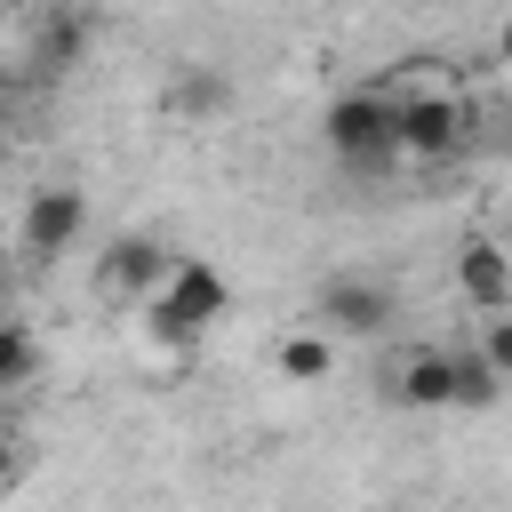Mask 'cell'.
<instances>
[{
  "instance_id": "1",
  "label": "cell",
  "mask_w": 512,
  "mask_h": 512,
  "mask_svg": "<svg viewBox=\"0 0 512 512\" xmlns=\"http://www.w3.org/2000/svg\"><path fill=\"white\" fill-rule=\"evenodd\" d=\"M480 112L464 88H392V152L400 160H456Z\"/></svg>"
},
{
  "instance_id": "2",
  "label": "cell",
  "mask_w": 512,
  "mask_h": 512,
  "mask_svg": "<svg viewBox=\"0 0 512 512\" xmlns=\"http://www.w3.org/2000/svg\"><path fill=\"white\" fill-rule=\"evenodd\" d=\"M224 312H232V280H224L208 256H176L168 280H160V296L144 304V328H152L160 344H192V336L216 328Z\"/></svg>"
},
{
  "instance_id": "3",
  "label": "cell",
  "mask_w": 512,
  "mask_h": 512,
  "mask_svg": "<svg viewBox=\"0 0 512 512\" xmlns=\"http://www.w3.org/2000/svg\"><path fill=\"white\" fill-rule=\"evenodd\" d=\"M320 144L352 168V176H376V168H392L400 152H392V88L384 80H368V88H344L328 112H320Z\"/></svg>"
},
{
  "instance_id": "4",
  "label": "cell",
  "mask_w": 512,
  "mask_h": 512,
  "mask_svg": "<svg viewBox=\"0 0 512 512\" xmlns=\"http://www.w3.org/2000/svg\"><path fill=\"white\" fill-rule=\"evenodd\" d=\"M80 232H88V192H80V184H32V192H24V208H16V248H24L32 264H56L64 248H80Z\"/></svg>"
},
{
  "instance_id": "5",
  "label": "cell",
  "mask_w": 512,
  "mask_h": 512,
  "mask_svg": "<svg viewBox=\"0 0 512 512\" xmlns=\"http://www.w3.org/2000/svg\"><path fill=\"white\" fill-rule=\"evenodd\" d=\"M168 264H176V256H168L152 232H120V240H104V256H96V296H104V304L144 312V304L160 296Z\"/></svg>"
},
{
  "instance_id": "6",
  "label": "cell",
  "mask_w": 512,
  "mask_h": 512,
  "mask_svg": "<svg viewBox=\"0 0 512 512\" xmlns=\"http://www.w3.org/2000/svg\"><path fill=\"white\" fill-rule=\"evenodd\" d=\"M392 312H400V296H392L384 280H328V288L312 296V320H304V328H320L328 344H344V336H384Z\"/></svg>"
},
{
  "instance_id": "7",
  "label": "cell",
  "mask_w": 512,
  "mask_h": 512,
  "mask_svg": "<svg viewBox=\"0 0 512 512\" xmlns=\"http://www.w3.org/2000/svg\"><path fill=\"white\" fill-rule=\"evenodd\" d=\"M448 272H456V296H464L480 320H504V312H512V256H504L496 232H472V240L448 256Z\"/></svg>"
},
{
  "instance_id": "8",
  "label": "cell",
  "mask_w": 512,
  "mask_h": 512,
  "mask_svg": "<svg viewBox=\"0 0 512 512\" xmlns=\"http://www.w3.org/2000/svg\"><path fill=\"white\" fill-rule=\"evenodd\" d=\"M392 392H400L408 408H456V352H448V344L408 352L400 376H392Z\"/></svg>"
},
{
  "instance_id": "9",
  "label": "cell",
  "mask_w": 512,
  "mask_h": 512,
  "mask_svg": "<svg viewBox=\"0 0 512 512\" xmlns=\"http://www.w3.org/2000/svg\"><path fill=\"white\" fill-rule=\"evenodd\" d=\"M88 40H96V24L80 8H48L40 16V40H32V64L40 72H72V64H88Z\"/></svg>"
},
{
  "instance_id": "10",
  "label": "cell",
  "mask_w": 512,
  "mask_h": 512,
  "mask_svg": "<svg viewBox=\"0 0 512 512\" xmlns=\"http://www.w3.org/2000/svg\"><path fill=\"white\" fill-rule=\"evenodd\" d=\"M168 112H184L192 128H208V120H224V112H232V80H224L216 64H192V72H176V80H168Z\"/></svg>"
},
{
  "instance_id": "11",
  "label": "cell",
  "mask_w": 512,
  "mask_h": 512,
  "mask_svg": "<svg viewBox=\"0 0 512 512\" xmlns=\"http://www.w3.org/2000/svg\"><path fill=\"white\" fill-rule=\"evenodd\" d=\"M272 376H280V384H328V376H336V344H328L320 328H288V336L272 344Z\"/></svg>"
},
{
  "instance_id": "12",
  "label": "cell",
  "mask_w": 512,
  "mask_h": 512,
  "mask_svg": "<svg viewBox=\"0 0 512 512\" xmlns=\"http://www.w3.org/2000/svg\"><path fill=\"white\" fill-rule=\"evenodd\" d=\"M456 352V408H496V392H504V376L472 352V344H448Z\"/></svg>"
},
{
  "instance_id": "13",
  "label": "cell",
  "mask_w": 512,
  "mask_h": 512,
  "mask_svg": "<svg viewBox=\"0 0 512 512\" xmlns=\"http://www.w3.org/2000/svg\"><path fill=\"white\" fill-rule=\"evenodd\" d=\"M32 368H40L32 328H24V320H0V384H32Z\"/></svg>"
},
{
  "instance_id": "14",
  "label": "cell",
  "mask_w": 512,
  "mask_h": 512,
  "mask_svg": "<svg viewBox=\"0 0 512 512\" xmlns=\"http://www.w3.org/2000/svg\"><path fill=\"white\" fill-rule=\"evenodd\" d=\"M472 352H480V360L512 384V320H480V344H472Z\"/></svg>"
},
{
  "instance_id": "15",
  "label": "cell",
  "mask_w": 512,
  "mask_h": 512,
  "mask_svg": "<svg viewBox=\"0 0 512 512\" xmlns=\"http://www.w3.org/2000/svg\"><path fill=\"white\" fill-rule=\"evenodd\" d=\"M16 464H24V456H16V432H8V424H0V488H8V480H16Z\"/></svg>"
}]
</instances>
